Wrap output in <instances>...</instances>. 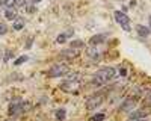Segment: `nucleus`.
Instances as JSON below:
<instances>
[{
	"label": "nucleus",
	"mask_w": 151,
	"mask_h": 121,
	"mask_svg": "<svg viewBox=\"0 0 151 121\" xmlns=\"http://www.w3.org/2000/svg\"><path fill=\"white\" fill-rule=\"evenodd\" d=\"M106 40H107V35H106V33H98V35L92 36L89 42H91V45H98V44L104 42Z\"/></svg>",
	"instance_id": "obj_11"
},
{
	"label": "nucleus",
	"mask_w": 151,
	"mask_h": 121,
	"mask_svg": "<svg viewBox=\"0 0 151 121\" xmlns=\"http://www.w3.org/2000/svg\"><path fill=\"white\" fill-rule=\"evenodd\" d=\"M145 97H147V99L151 102V89H148V91H145Z\"/></svg>",
	"instance_id": "obj_23"
},
{
	"label": "nucleus",
	"mask_w": 151,
	"mask_h": 121,
	"mask_svg": "<svg viewBox=\"0 0 151 121\" xmlns=\"http://www.w3.org/2000/svg\"><path fill=\"white\" fill-rule=\"evenodd\" d=\"M26 5V0H15V6H24Z\"/></svg>",
	"instance_id": "obj_22"
},
{
	"label": "nucleus",
	"mask_w": 151,
	"mask_h": 121,
	"mask_svg": "<svg viewBox=\"0 0 151 121\" xmlns=\"http://www.w3.org/2000/svg\"><path fill=\"white\" fill-rule=\"evenodd\" d=\"M2 3H3L5 9H9V8H15V0H2Z\"/></svg>",
	"instance_id": "obj_16"
},
{
	"label": "nucleus",
	"mask_w": 151,
	"mask_h": 121,
	"mask_svg": "<svg viewBox=\"0 0 151 121\" xmlns=\"http://www.w3.org/2000/svg\"><path fill=\"white\" fill-rule=\"evenodd\" d=\"M130 121H145V120H130Z\"/></svg>",
	"instance_id": "obj_26"
},
{
	"label": "nucleus",
	"mask_w": 151,
	"mask_h": 121,
	"mask_svg": "<svg viewBox=\"0 0 151 121\" xmlns=\"http://www.w3.org/2000/svg\"><path fill=\"white\" fill-rule=\"evenodd\" d=\"M65 115H67V111H65V109H58V111H56V118L59 120V121H64L65 120Z\"/></svg>",
	"instance_id": "obj_15"
},
{
	"label": "nucleus",
	"mask_w": 151,
	"mask_h": 121,
	"mask_svg": "<svg viewBox=\"0 0 151 121\" xmlns=\"http://www.w3.org/2000/svg\"><path fill=\"white\" fill-rule=\"evenodd\" d=\"M5 17H6L8 20H15V18H17V9H15V8L6 9V11H5Z\"/></svg>",
	"instance_id": "obj_13"
},
{
	"label": "nucleus",
	"mask_w": 151,
	"mask_h": 121,
	"mask_svg": "<svg viewBox=\"0 0 151 121\" xmlns=\"http://www.w3.org/2000/svg\"><path fill=\"white\" fill-rule=\"evenodd\" d=\"M134 106H136V100H133V99H127L121 106H119V111L121 112H130V111H133L134 109Z\"/></svg>",
	"instance_id": "obj_8"
},
{
	"label": "nucleus",
	"mask_w": 151,
	"mask_h": 121,
	"mask_svg": "<svg viewBox=\"0 0 151 121\" xmlns=\"http://www.w3.org/2000/svg\"><path fill=\"white\" fill-rule=\"evenodd\" d=\"M27 59H29L27 56H20V58H18V59L15 60V62H14V64H15V65H21L23 62H26V60H27Z\"/></svg>",
	"instance_id": "obj_20"
},
{
	"label": "nucleus",
	"mask_w": 151,
	"mask_h": 121,
	"mask_svg": "<svg viewBox=\"0 0 151 121\" xmlns=\"http://www.w3.org/2000/svg\"><path fill=\"white\" fill-rule=\"evenodd\" d=\"M8 32V26L5 23H0V35H5Z\"/></svg>",
	"instance_id": "obj_21"
},
{
	"label": "nucleus",
	"mask_w": 151,
	"mask_h": 121,
	"mask_svg": "<svg viewBox=\"0 0 151 121\" xmlns=\"http://www.w3.org/2000/svg\"><path fill=\"white\" fill-rule=\"evenodd\" d=\"M70 74V67L65 64H55L52 68L47 71L48 77H64Z\"/></svg>",
	"instance_id": "obj_3"
},
{
	"label": "nucleus",
	"mask_w": 151,
	"mask_h": 121,
	"mask_svg": "<svg viewBox=\"0 0 151 121\" xmlns=\"http://www.w3.org/2000/svg\"><path fill=\"white\" fill-rule=\"evenodd\" d=\"M33 2H35V3H40V2H42V0H33Z\"/></svg>",
	"instance_id": "obj_25"
},
{
	"label": "nucleus",
	"mask_w": 151,
	"mask_h": 121,
	"mask_svg": "<svg viewBox=\"0 0 151 121\" xmlns=\"http://www.w3.org/2000/svg\"><path fill=\"white\" fill-rule=\"evenodd\" d=\"M27 104L24 103L23 100H15V102H12L11 104H9V114L11 115H17V114H20V112H23V111H26V107Z\"/></svg>",
	"instance_id": "obj_6"
},
{
	"label": "nucleus",
	"mask_w": 151,
	"mask_h": 121,
	"mask_svg": "<svg viewBox=\"0 0 151 121\" xmlns=\"http://www.w3.org/2000/svg\"><path fill=\"white\" fill-rule=\"evenodd\" d=\"M148 114H151V109H148V111H145V109H139V111L130 114V120H145V117Z\"/></svg>",
	"instance_id": "obj_9"
},
{
	"label": "nucleus",
	"mask_w": 151,
	"mask_h": 121,
	"mask_svg": "<svg viewBox=\"0 0 151 121\" xmlns=\"http://www.w3.org/2000/svg\"><path fill=\"white\" fill-rule=\"evenodd\" d=\"M5 6H3V3H2V0H0V12H2V9H3Z\"/></svg>",
	"instance_id": "obj_24"
},
{
	"label": "nucleus",
	"mask_w": 151,
	"mask_h": 121,
	"mask_svg": "<svg viewBox=\"0 0 151 121\" xmlns=\"http://www.w3.org/2000/svg\"><path fill=\"white\" fill-rule=\"evenodd\" d=\"M80 55V50L79 48H67V50H64V52H60V58H64V59H74V58H77Z\"/></svg>",
	"instance_id": "obj_7"
},
{
	"label": "nucleus",
	"mask_w": 151,
	"mask_h": 121,
	"mask_svg": "<svg viewBox=\"0 0 151 121\" xmlns=\"http://www.w3.org/2000/svg\"><path fill=\"white\" fill-rule=\"evenodd\" d=\"M86 55L89 56L92 60H95V62H98V60L101 59V53H100L95 47H88L86 48Z\"/></svg>",
	"instance_id": "obj_10"
},
{
	"label": "nucleus",
	"mask_w": 151,
	"mask_h": 121,
	"mask_svg": "<svg viewBox=\"0 0 151 121\" xmlns=\"http://www.w3.org/2000/svg\"><path fill=\"white\" fill-rule=\"evenodd\" d=\"M137 33H139V36H148L151 33V29L144 27V26H137Z\"/></svg>",
	"instance_id": "obj_14"
},
{
	"label": "nucleus",
	"mask_w": 151,
	"mask_h": 121,
	"mask_svg": "<svg viewBox=\"0 0 151 121\" xmlns=\"http://www.w3.org/2000/svg\"><path fill=\"white\" fill-rule=\"evenodd\" d=\"M106 117H104V114H97V115H94L92 118H91V121H103Z\"/></svg>",
	"instance_id": "obj_19"
},
{
	"label": "nucleus",
	"mask_w": 151,
	"mask_h": 121,
	"mask_svg": "<svg viewBox=\"0 0 151 121\" xmlns=\"http://www.w3.org/2000/svg\"><path fill=\"white\" fill-rule=\"evenodd\" d=\"M150 21H151V18H150Z\"/></svg>",
	"instance_id": "obj_27"
},
{
	"label": "nucleus",
	"mask_w": 151,
	"mask_h": 121,
	"mask_svg": "<svg viewBox=\"0 0 151 121\" xmlns=\"http://www.w3.org/2000/svg\"><path fill=\"white\" fill-rule=\"evenodd\" d=\"M82 74L79 73H74V74H68V79L60 82L59 88L62 91H65L68 94H77L80 91V86H82Z\"/></svg>",
	"instance_id": "obj_2"
},
{
	"label": "nucleus",
	"mask_w": 151,
	"mask_h": 121,
	"mask_svg": "<svg viewBox=\"0 0 151 121\" xmlns=\"http://www.w3.org/2000/svg\"><path fill=\"white\" fill-rule=\"evenodd\" d=\"M12 27H14L15 30H21V29L24 27V18L17 17V18L14 20V23H12Z\"/></svg>",
	"instance_id": "obj_12"
},
{
	"label": "nucleus",
	"mask_w": 151,
	"mask_h": 121,
	"mask_svg": "<svg viewBox=\"0 0 151 121\" xmlns=\"http://www.w3.org/2000/svg\"><path fill=\"white\" fill-rule=\"evenodd\" d=\"M67 38H68V33H60L58 38H56V42L62 44V42H65V41H67Z\"/></svg>",
	"instance_id": "obj_17"
},
{
	"label": "nucleus",
	"mask_w": 151,
	"mask_h": 121,
	"mask_svg": "<svg viewBox=\"0 0 151 121\" xmlns=\"http://www.w3.org/2000/svg\"><path fill=\"white\" fill-rule=\"evenodd\" d=\"M79 47H83V41H79V40H76L71 42V48H79Z\"/></svg>",
	"instance_id": "obj_18"
},
{
	"label": "nucleus",
	"mask_w": 151,
	"mask_h": 121,
	"mask_svg": "<svg viewBox=\"0 0 151 121\" xmlns=\"http://www.w3.org/2000/svg\"><path fill=\"white\" fill-rule=\"evenodd\" d=\"M115 20H116V23L119 24V26L124 29V30H130L132 29V26H130V18L124 14V12H121V11H115Z\"/></svg>",
	"instance_id": "obj_5"
},
{
	"label": "nucleus",
	"mask_w": 151,
	"mask_h": 121,
	"mask_svg": "<svg viewBox=\"0 0 151 121\" xmlns=\"http://www.w3.org/2000/svg\"><path fill=\"white\" fill-rule=\"evenodd\" d=\"M115 76H116V70L113 67H103L94 74L91 83H92V86L98 88V86H103V85L109 83Z\"/></svg>",
	"instance_id": "obj_1"
},
{
	"label": "nucleus",
	"mask_w": 151,
	"mask_h": 121,
	"mask_svg": "<svg viewBox=\"0 0 151 121\" xmlns=\"http://www.w3.org/2000/svg\"><path fill=\"white\" fill-rule=\"evenodd\" d=\"M104 102V95L103 94H94L91 95L89 99L86 100V109L88 111H94V109H97L98 106H101V103Z\"/></svg>",
	"instance_id": "obj_4"
}]
</instances>
